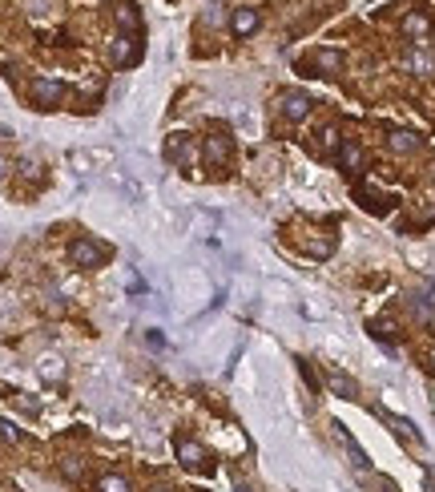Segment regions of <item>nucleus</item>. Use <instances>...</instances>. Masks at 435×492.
I'll return each instance as SVG.
<instances>
[{
    "label": "nucleus",
    "mask_w": 435,
    "mask_h": 492,
    "mask_svg": "<svg viewBox=\"0 0 435 492\" xmlns=\"http://www.w3.org/2000/svg\"><path fill=\"white\" fill-rule=\"evenodd\" d=\"M145 343L153 347V351H161V347H165V335H161V331H153V327H149V331H145Z\"/></svg>",
    "instance_id": "22"
},
{
    "label": "nucleus",
    "mask_w": 435,
    "mask_h": 492,
    "mask_svg": "<svg viewBox=\"0 0 435 492\" xmlns=\"http://www.w3.org/2000/svg\"><path fill=\"white\" fill-rule=\"evenodd\" d=\"M97 492H129V480L121 472H105L97 480Z\"/></svg>",
    "instance_id": "18"
},
{
    "label": "nucleus",
    "mask_w": 435,
    "mask_h": 492,
    "mask_svg": "<svg viewBox=\"0 0 435 492\" xmlns=\"http://www.w3.org/2000/svg\"><path fill=\"white\" fill-rule=\"evenodd\" d=\"M363 162H367V153H363V146H359V142H343V146H338V165H343L347 174H359V170H363Z\"/></svg>",
    "instance_id": "10"
},
{
    "label": "nucleus",
    "mask_w": 435,
    "mask_h": 492,
    "mask_svg": "<svg viewBox=\"0 0 435 492\" xmlns=\"http://www.w3.org/2000/svg\"><path fill=\"white\" fill-rule=\"evenodd\" d=\"M387 424L395 428L399 436H407V440H419V432H415V424H411V420H403V416H387Z\"/></svg>",
    "instance_id": "20"
},
{
    "label": "nucleus",
    "mask_w": 435,
    "mask_h": 492,
    "mask_svg": "<svg viewBox=\"0 0 435 492\" xmlns=\"http://www.w3.org/2000/svg\"><path fill=\"white\" fill-rule=\"evenodd\" d=\"M117 25L125 29V36H137V33H141V17H137V8H133V4H121V8H117Z\"/></svg>",
    "instance_id": "16"
},
{
    "label": "nucleus",
    "mask_w": 435,
    "mask_h": 492,
    "mask_svg": "<svg viewBox=\"0 0 435 492\" xmlns=\"http://www.w3.org/2000/svg\"><path fill=\"white\" fill-rule=\"evenodd\" d=\"M258 25H262V13H258V8H250V4L234 8V20H230V29H234V36H238V41L254 36V33H258Z\"/></svg>",
    "instance_id": "6"
},
{
    "label": "nucleus",
    "mask_w": 435,
    "mask_h": 492,
    "mask_svg": "<svg viewBox=\"0 0 435 492\" xmlns=\"http://www.w3.org/2000/svg\"><path fill=\"white\" fill-rule=\"evenodd\" d=\"M230 153H234L230 133H226V130H209L206 142H202V162H206L209 170H226V165H230Z\"/></svg>",
    "instance_id": "2"
},
{
    "label": "nucleus",
    "mask_w": 435,
    "mask_h": 492,
    "mask_svg": "<svg viewBox=\"0 0 435 492\" xmlns=\"http://www.w3.org/2000/svg\"><path fill=\"white\" fill-rule=\"evenodd\" d=\"M419 146H423V142H419V133H411V130H395L387 137V149H391V153H415Z\"/></svg>",
    "instance_id": "12"
},
{
    "label": "nucleus",
    "mask_w": 435,
    "mask_h": 492,
    "mask_svg": "<svg viewBox=\"0 0 435 492\" xmlns=\"http://www.w3.org/2000/svg\"><path fill=\"white\" fill-rule=\"evenodd\" d=\"M310 65L319 69L322 77H338V73H343V65H347V61H343V53H338V49H319V53H315V57H310Z\"/></svg>",
    "instance_id": "9"
},
{
    "label": "nucleus",
    "mask_w": 435,
    "mask_h": 492,
    "mask_svg": "<svg viewBox=\"0 0 435 492\" xmlns=\"http://www.w3.org/2000/svg\"><path fill=\"white\" fill-rule=\"evenodd\" d=\"M335 428H338V440L347 444V452H351V464H354V468H363V472H367V452H363L359 444H354V436H351V432H347L343 424H335Z\"/></svg>",
    "instance_id": "15"
},
{
    "label": "nucleus",
    "mask_w": 435,
    "mask_h": 492,
    "mask_svg": "<svg viewBox=\"0 0 435 492\" xmlns=\"http://www.w3.org/2000/svg\"><path fill=\"white\" fill-rule=\"evenodd\" d=\"M310 105H315V101L306 97L303 89H286V93L278 97V109H282V117H286V121H294V125H298V121L310 114Z\"/></svg>",
    "instance_id": "4"
},
{
    "label": "nucleus",
    "mask_w": 435,
    "mask_h": 492,
    "mask_svg": "<svg viewBox=\"0 0 435 492\" xmlns=\"http://www.w3.org/2000/svg\"><path fill=\"white\" fill-rule=\"evenodd\" d=\"M326 383H331V392L338 395V399H359V383H354L351 376H343V371H326Z\"/></svg>",
    "instance_id": "11"
},
{
    "label": "nucleus",
    "mask_w": 435,
    "mask_h": 492,
    "mask_svg": "<svg viewBox=\"0 0 435 492\" xmlns=\"http://www.w3.org/2000/svg\"><path fill=\"white\" fill-rule=\"evenodd\" d=\"M29 97H32L36 109H53V105L64 97V85L57 81V77H32V81H29Z\"/></svg>",
    "instance_id": "3"
},
{
    "label": "nucleus",
    "mask_w": 435,
    "mask_h": 492,
    "mask_svg": "<svg viewBox=\"0 0 435 492\" xmlns=\"http://www.w3.org/2000/svg\"><path fill=\"white\" fill-rule=\"evenodd\" d=\"M61 476H64V480H81V476H85V464H81V456H64V460H61Z\"/></svg>",
    "instance_id": "19"
},
{
    "label": "nucleus",
    "mask_w": 435,
    "mask_h": 492,
    "mask_svg": "<svg viewBox=\"0 0 435 492\" xmlns=\"http://www.w3.org/2000/svg\"><path fill=\"white\" fill-rule=\"evenodd\" d=\"M407 65L415 69V73H431V57H423V53H411V57H407Z\"/></svg>",
    "instance_id": "21"
},
{
    "label": "nucleus",
    "mask_w": 435,
    "mask_h": 492,
    "mask_svg": "<svg viewBox=\"0 0 435 492\" xmlns=\"http://www.w3.org/2000/svg\"><path fill=\"white\" fill-rule=\"evenodd\" d=\"M165 158L174 165H186L193 158V142H190V133H170L165 137Z\"/></svg>",
    "instance_id": "8"
},
{
    "label": "nucleus",
    "mask_w": 435,
    "mask_h": 492,
    "mask_svg": "<svg viewBox=\"0 0 435 492\" xmlns=\"http://www.w3.org/2000/svg\"><path fill=\"white\" fill-rule=\"evenodd\" d=\"M403 33L415 36V41H423V36L431 33V20L423 17V13H407V17H403Z\"/></svg>",
    "instance_id": "13"
},
{
    "label": "nucleus",
    "mask_w": 435,
    "mask_h": 492,
    "mask_svg": "<svg viewBox=\"0 0 435 492\" xmlns=\"http://www.w3.org/2000/svg\"><path fill=\"white\" fill-rule=\"evenodd\" d=\"M36 371H41V379H48V383H57V379L64 376V363L57 360V355H45V360L36 363Z\"/></svg>",
    "instance_id": "17"
},
{
    "label": "nucleus",
    "mask_w": 435,
    "mask_h": 492,
    "mask_svg": "<svg viewBox=\"0 0 435 492\" xmlns=\"http://www.w3.org/2000/svg\"><path fill=\"white\" fill-rule=\"evenodd\" d=\"M177 460H181L190 472H206V468H209V452L198 440H181V444H177Z\"/></svg>",
    "instance_id": "5"
},
{
    "label": "nucleus",
    "mask_w": 435,
    "mask_h": 492,
    "mask_svg": "<svg viewBox=\"0 0 435 492\" xmlns=\"http://www.w3.org/2000/svg\"><path fill=\"white\" fill-rule=\"evenodd\" d=\"M109 259H113V250L101 238H73V246H69V263L81 266V271H97Z\"/></svg>",
    "instance_id": "1"
},
{
    "label": "nucleus",
    "mask_w": 435,
    "mask_h": 492,
    "mask_svg": "<svg viewBox=\"0 0 435 492\" xmlns=\"http://www.w3.org/2000/svg\"><path fill=\"white\" fill-rule=\"evenodd\" d=\"M234 488H238V492H254V488H250V484H246V480H242V476H238V480H234Z\"/></svg>",
    "instance_id": "24"
},
{
    "label": "nucleus",
    "mask_w": 435,
    "mask_h": 492,
    "mask_svg": "<svg viewBox=\"0 0 435 492\" xmlns=\"http://www.w3.org/2000/svg\"><path fill=\"white\" fill-rule=\"evenodd\" d=\"M338 146H343L338 125H335V121H331V125H322V130H319V153H338Z\"/></svg>",
    "instance_id": "14"
},
{
    "label": "nucleus",
    "mask_w": 435,
    "mask_h": 492,
    "mask_svg": "<svg viewBox=\"0 0 435 492\" xmlns=\"http://www.w3.org/2000/svg\"><path fill=\"white\" fill-rule=\"evenodd\" d=\"M137 53H141V49H137V36H125V33H121V36H117V41L109 45V61H113L117 69H129L133 61H137Z\"/></svg>",
    "instance_id": "7"
},
{
    "label": "nucleus",
    "mask_w": 435,
    "mask_h": 492,
    "mask_svg": "<svg viewBox=\"0 0 435 492\" xmlns=\"http://www.w3.org/2000/svg\"><path fill=\"white\" fill-rule=\"evenodd\" d=\"M0 436H4V440H20V432H16L8 420H0Z\"/></svg>",
    "instance_id": "23"
}]
</instances>
